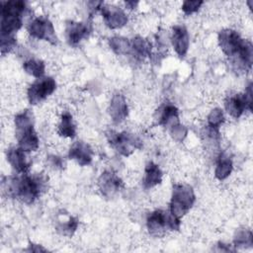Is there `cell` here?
<instances>
[{"instance_id": "obj_1", "label": "cell", "mask_w": 253, "mask_h": 253, "mask_svg": "<svg viewBox=\"0 0 253 253\" xmlns=\"http://www.w3.org/2000/svg\"><path fill=\"white\" fill-rule=\"evenodd\" d=\"M46 183L47 179L43 174L32 176L27 173H21V175L6 177L2 181V190L8 197L30 205L39 198Z\"/></svg>"}, {"instance_id": "obj_2", "label": "cell", "mask_w": 253, "mask_h": 253, "mask_svg": "<svg viewBox=\"0 0 253 253\" xmlns=\"http://www.w3.org/2000/svg\"><path fill=\"white\" fill-rule=\"evenodd\" d=\"M15 133L19 147L26 152L39 148V137L34 128V117L30 110L18 114L15 117Z\"/></svg>"}, {"instance_id": "obj_3", "label": "cell", "mask_w": 253, "mask_h": 253, "mask_svg": "<svg viewBox=\"0 0 253 253\" xmlns=\"http://www.w3.org/2000/svg\"><path fill=\"white\" fill-rule=\"evenodd\" d=\"M1 8V35H14L23 25L27 4L21 0H12L2 2Z\"/></svg>"}, {"instance_id": "obj_4", "label": "cell", "mask_w": 253, "mask_h": 253, "mask_svg": "<svg viewBox=\"0 0 253 253\" xmlns=\"http://www.w3.org/2000/svg\"><path fill=\"white\" fill-rule=\"evenodd\" d=\"M180 218L171 211L157 210L151 212L146 220L149 233L154 237H161L168 231L178 230L180 228Z\"/></svg>"}, {"instance_id": "obj_5", "label": "cell", "mask_w": 253, "mask_h": 253, "mask_svg": "<svg viewBox=\"0 0 253 253\" xmlns=\"http://www.w3.org/2000/svg\"><path fill=\"white\" fill-rule=\"evenodd\" d=\"M195 200V193L191 186L187 184H175L170 202V211L180 218L190 211Z\"/></svg>"}, {"instance_id": "obj_6", "label": "cell", "mask_w": 253, "mask_h": 253, "mask_svg": "<svg viewBox=\"0 0 253 253\" xmlns=\"http://www.w3.org/2000/svg\"><path fill=\"white\" fill-rule=\"evenodd\" d=\"M107 138L110 145L124 156L130 155L134 149H139L142 146V141L138 136L126 131L110 130L107 132Z\"/></svg>"}, {"instance_id": "obj_7", "label": "cell", "mask_w": 253, "mask_h": 253, "mask_svg": "<svg viewBox=\"0 0 253 253\" xmlns=\"http://www.w3.org/2000/svg\"><path fill=\"white\" fill-rule=\"evenodd\" d=\"M226 112L234 119H238L245 110H252V84L250 83L244 94L229 96L224 103Z\"/></svg>"}, {"instance_id": "obj_8", "label": "cell", "mask_w": 253, "mask_h": 253, "mask_svg": "<svg viewBox=\"0 0 253 253\" xmlns=\"http://www.w3.org/2000/svg\"><path fill=\"white\" fill-rule=\"evenodd\" d=\"M29 34L36 39L44 40L51 44L57 43V37L55 35V31L53 28L52 23L49 19L45 16H40L34 19L29 27H28Z\"/></svg>"}, {"instance_id": "obj_9", "label": "cell", "mask_w": 253, "mask_h": 253, "mask_svg": "<svg viewBox=\"0 0 253 253\" xmlns=\"http://www.w3.org/2000/svg\"><path fill=\"white\" fill-rule=\"evenodd\" d=\"M56 89V83L51 77L37 79L28 89V100L32 105H37L51 95Z\"/></svg>"}, {"instance_id": "obj_10", "label": "cell", "mask_w": 253, "mask_h": 253, "mask_svg": "<svg viewBox=\"0 0 253 253\" xmlns=\"http://www.w3.org/2000/svg\"><path fill=\"white\" fill-rule=\"evenodd\" d=\"M244 41L237 32L231 29H224L218 34V44L223 53L230 58L238 53Z\"/></svg>"}, {"instance_id": "obj_11", "label": "cell", "mask_w": 253, "mask_h": 253, "mask_svg": "<svg viewBox=\"0 0 253 253\" xmlns=\"http://www.w3.org/2000/svg\"><path fill=\"white\" fill-rule=\"evenodd\" d=\"M98 185L101 193L107 198H112L124 187L123 181L112 171L103 172L99 177Z\"/></svg>"}, {"instance_id": "obj_12", "label": "cell", "mask_w": 253, "mask_h": 253, "mask_svg": "<svg viewBox=\"0 0 253 253\" xmlns=\"http://www.w3.org/2000/svg\"><path fill=\"white\" fill-rule=\"evenodd\" d=\"M91 33V27L88 24L81 22L69 21L65 26V36L67 42L70 45H77L82 40L88 38Z\"/></svg>"}, {"instance_id": "obj_13", "label": "cell", "mask_w": 253, "mask_h": 253, "mask_svg": "<svg viewBox=\"0 0 253 253\" xmlns=\"http://www.w3.org/2000/svg\"><path fill=\"white\" fill-rule=\"evenodd\" d=\"M101 12L106 25L111 29H118L124 27L127 22V16L119 7L116 6H102Z\"/></svg>"}, {"instance_id": "obj_14", "label": "cell", "mask_w": 253, "mask_h": 253, "mask_svg": "<svg viewBox=\"0 0 253 253\" xmlns=\"http://www.w3.org/2000/svg\"><path fill=\"white\" fill-rule=\"evenodd\" d=\"M172 45L180 57H184L189 49L190 39L187 29L183 25H176L172 29Z\"/></svg>"}, {"instance_id": "obj_15", "label": "cell", "mask_w": 253, "mask_h": 253, "mask_svg": "<svg viewBox=\"0 0 253 253\" xmlns=\"http://www.w3.org/2000/svg\"><path fill=\"white\" fill-rule=\"evenodd\" d=\"M68 156L70 159L75 160L79 165L86 166L92 162L93 150L89 144L83 141H76L70 147Z\"/></svg>"}, {"instance_id": "obj_16", "label": "cell", "mask_w": 253, "mask_h": 253, "mask_svg": "<svg viewBox=\"0 0 253 253\" xmlns=\"http://www.w3.org/2000/svg\"><path fill=\"white\" fill-rule=\"evenodd\" d=\"M156 121L160 126L171 128L173 126L179 124L178 110L174 105L164 104L158 108L155 115Z\"/></svg>"}, {"instance_id": "obj_17", "label": "cell", "mask_w": 253, "mask_h": 253, "mask_svg": "<svg viewBox=\"0 0 253 253\" xmlns=\"http://www.w3.org/2000/svg\"><path fill=\"white\" fill-rule=\"evenodd\" d=\"M127 104L126 98L122 94H115L110 103V116L115 124H120L127 116Z\"/></svg>"}, {"instance_id": "obj_18", "label": "cell", "mask_w": 253, "mask_h": 253, "mask_svg": "<svg viewBox=\"0 0 253 253\" xmlns=\"http://www.w3.org/2000/svg\"><path fill=\"white\" fill-rule=\"evenodd\" d=\"M25 152L26 151L20 147H13L7 151L8 162L19 173H27L31 165V162Z\"/></svg>"}, {"instance_id": "obj_19", "label": "cell", "mask_w": 253, "mask_h": 253, "mask_svg": "<svg viewBox=\"0 0 253 253\" xmlns=\"http://www.w3.org/2000/svg\"><path fill=\"white\" fill-rule=\"evenodd\" d=\"M162 181V171L157 164L150 161L145 166L144 177H143V188L150 189L154 186L160 184Z\"/></svg>"}, {"instance_id": "obj_20", "label": "cell", "mask_w": 253, "mask_h": 253, "mask_svg": "<svg viewBox=\"0 0 253 253\" xmlns=\"http://www.w3.org/2000/svg\"><path fill=\"white\" fill-rule=\"evenodd\" d=\"M130 54L136 60H142L145 56L150 54V43L141 37H135L130 41Z\"/></svg>"}, {"instance_id": "obj_21", "label": "cell", "mask_w": 253, "mask_h": 253, "mask_svg": "<svg viewBox=\"0 0 253 253\" xmlns=\"http://www.w3.org/2000/svg\"><path fill=\"white\" fill-rule=\"evenodd\" d=\"M58 133L64 137H74L76 134V126L70 113L64 112L61 115L60 124L58 126Z\"/></svg>"}, {"instance_id": "obj_22", "label": "cell", "mask_w": 253, "mask_h": 253, "mask_svg": "<svg viewBox=\"0 0 253 253\" xmlns=\"http://www.w3.org/2000/svg\"><path fill=\"white\" fill-rule=\"evenodd\" d=\"M232 171V161L231 159L224 155L221 154L220 157L218 158L215 170H214V175L218 180H224L226 179Z\"/></svg>"}, {"instance_id": "obj_23", "label": "cell", "mask_w": 253, "mask_h": 253, "mask_svg": "<svg viewBox=\"0 0 253 253\" xmlns=\"http://www.w3.org/2000/svg\"><path fill=\"white\" fill-rule=\"evenodd\" d=\"M109 44L113 51L117 54H130V41L123 37H114L110 39Z\"/></svg>"}, {"instance_id": "obj_24", "label": "cell", "mask_w": 253, "mask_h": 253, "mask_svg": "<svg viewBox=\"0 0 253 253\" xmlns=\"http://www.w3.org/2000/svg\"><path fill=\"white\" fill-rule=\"evenodd\" d=\"M23 67L28 74L38 79L42 78L44 74V69H45L44 63L39 59H29L24 62Z\"/></svg>"}, {"instance_id": "obj_25", "label": "cell", "mask_w": 253, "mask_h": 253, "mask_svg": "<svg viewBox=\"0 0 253 253\" xmlns=\"http://www.w3.org/2000/svg\"><path fill=\"white\" fill-rule=\"evenodd\" d=\"M78 226V220L77 218L73 216H69L66 220H58V223L56 225V230L64 236H71Z\"/></svg>"}, {"instance_id": "obj_26", "label": "cell", "mask_w": 253, "mask_h": 253, "mask_svg": "<svg viewBox=\"0 0 253 253\" xmlns=\"http://www.w3.org/2000/svg\"><path fill=\"white\" fill-rule=\"evenodd\" d=\"M234 246L236 248H245L251 247L253 244V237L250 230L239 229L236 231L234 236Z\"/></svg>"}, {"instance_id": "obj_27", "label": "cell", "mask_w": 253, "mask_h": 253, "mask_svg": "<svg viewBox=\"0 0 253 253\" xmlns=\"http://www.w3.org/2000/svg\"><path fill=\"white\" fill-rule=\"evenodd\" d=\"M223 122H224V115L222 110L219 108H215L211 110L208 116V126L211 128L218 129Z\"/></svg>"}, {"instance_id": "obj_28", "label": "cell", "mask_w": 253, "mask_h": 253, "mask_svg": "<svg viewBox=\"0 0 253 253\" xmlns=\"http://www.w3.org/2000/svg\"><path fill=\"white\" fill-rule=\"evenodd\" d=\"M1 53L5 55L16 45V39L14 35H1Z\"/></svg>"}, {"instance_id": "obj_29", "label": "cell", "mask_w": 253, "mask_h": 253, "mask_svg": "<svg viewBox=\"0 0 253 253\" xmlns=\"http://www.w3.org/2000/svg\"><path fill=\"white\" fill-rule=\"evenodd\" d=\"M169 129H170V134L173 137V139L178 141V142H182L184 140V138L186 137L187 132H188L186 126H184L180 123L175 125V126H173Z\"/></svg>"}, {"instance_id": "obj_30", "label": "cell", "mask_w": 253, "mask_h": 253, "mask_svg": "<svg viewBox=\"0 0 253 253\" xmlns=\"http://www.w3.org/2000/svg\"><path fill=\"white\" fill-rule=\"evenodd\" d=\"M203 1H185L182 4V10L186 15H190L193 14L195 12H197L200 7L203 5Z\"/></svg>"}, {"instance_id": "obj_31", "label": "cell", "mask_w": 253, "mask_h": 253, "mask_svg": "<svg viewBox=\"0 0 253 253\" xmlns=\"http://www.w3.org/2000/svg\"><path fill=\"white\" fill-rule=\"evenodd\" d=\"M49 161H50L52 166L57 167V168H62L63 165H64V161L60 157H58V156H54V155L50 156L49 157Z\"/></svg>"}, {"instance_id": "obj_32", "label": "cell", "mask_w": 253, "mask_h": 253, "mask_svg": "<svg viewBox=\"0 0 253 253\" xmlns=\"http://www.w3.org/2000/svg\"><path fill=\"white\" fill-rule=\"evenodd\" d=\"M28 251L39 252V251H45V249H44V248H42V247H41V246H39V245H37V244H31V245L29 246Z\"/></svg>"}, {"instance_id": "obj_33", "label": "cell", "mask_w": 253, "mask_h": 253, "mask_svg": "<svg viewBox=\"0 0 253 253\" xmlns=\"http://www.w3.org/2000/svg\"><path fill=\"white\" fill-rule=\"evenodd\" d=\"M137 4V2H134V1H127V2H126V5L129 8V9H132V8H134V6Z\"/></svg>"}]
</instances>
